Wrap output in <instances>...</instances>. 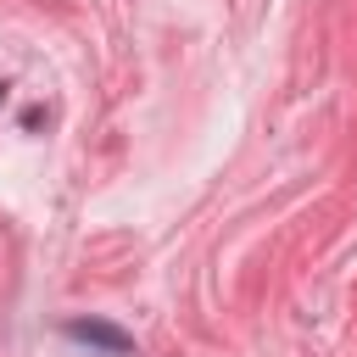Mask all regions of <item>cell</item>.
<instances>
[{"label":"cell","mask_w":357,"mask_h":357,"mask_svg":"<svg viewBox=\"0 0 357 357\" xmlns=\"http://www.w3.org/2000/svg\"><path fill=\"white\" fill-rule=\"evenodd\" d=\"M73 335H78V340H100V346H112V351H128V340H123L117 329H106V324H73Z\"/></svg>","instance_id":"obj_1"}]
</instances>
